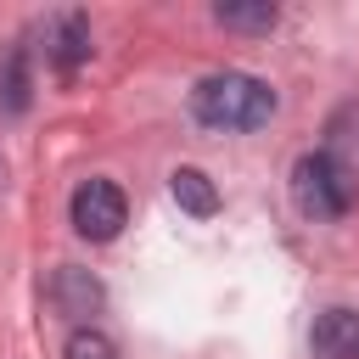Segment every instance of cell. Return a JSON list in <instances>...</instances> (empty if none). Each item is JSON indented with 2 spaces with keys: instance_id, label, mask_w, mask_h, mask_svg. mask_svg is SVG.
<instances>
[{
  "instance_id": "cell-1",
  "label": "cell",
  "mask_w": 359,
  "mask_h": 359,
  "mask_svg": "<svg viewBox=\"0 0 359 359\" xmlns=\"http://www.w3.org/2000/svg\"><path fill=\"white\" fill-rule=\"evenodd\" d=\"M191 112L196 123L208 129H224V135H247V129H264L269 112H275V90L252 73H208L196 90H191Z\"/></svg>"
},
{
  "instance_id": "cell-2",
  "label": "cell",
  "mask_w": 359,
  "mask_h": 359,
  "mask_svg": "<svg viewBox=\"0 0 359 359\" xmlns=\"http://www.w3.org/2000/svg\"><path fill=\"white\" fill-rule=\"evenodd\" d=\"M292 196L309 219H342L353 208V168L331 151H303L292 163Z\"/></svg>"
},
{
  "instance_id": "cell-3",
  "label": "cell",
  "mask_w": 359,
  "mask_h": 359,
  "mask_svg": "<svg viewBox=\"0 0 359 359\" xmlns=\"http://www.w3.org/2000/svg\"><path fill=\"white\" fill-rule=\"evenodd\" d=\"M123 219H129V202L112 180H84L73 191V230L84 241H112L123 230Z\"/></svg>"
},
{
  "instance_id": "cell-4",
  "label": "cell",
  "mask_w": 359,
  "mask_h": 359,
  "mask_svg": "<svg viewBox=\"0 0 359 359\" xmlns=\"http://www.w3.org/2000/svg\"><path fill=\"white\" fill-rule=\"evenodd\" d=\"M39 39H45V56H50L62 73H73V67L90 56V22H84V11H50V17L39 22Z\"/></svg>"
},
{
  "instance_id": "cell-5",
  "label": "cell",
  "mask_w": 359,
  "mask_h": 359,
  "mask_svg": "<svg viewBox=\"0 0 359 359\" xmlns=\"http://www.w3.org/2000/svg\"><path fill=\"white\" fill-rule=\"evenodd\" d=\"M314 359H359V309H325L309 331Z\"/></svg>"
},
{
  "instance_id": "cell-6",
  "label": "cell",
  "mask_w": 359,
  "mask_h": 359,
  "mask_svg": "<svg viewBox=\"0 0 359 359\" xmlns=\"http://www.w3.org/2000/svg\"><path fill=\"white\" fill-rule=\"evenodd\" d=\"M168 191H174V202H180L185 213H196V219L219 213V191H213V180H208L202 168H191V163L168 174Z\"/></svg>"
},
{
  "instance_id": "cell-7",
  "label": "cell",
  "mask_w": 359,
  "mask_h": 359,
  "mask_svg": "<svg viewBox=\"0 0 359 359\" xmlns=\"http://www.w3.org/2000/svg\"><path fill=\"white\" fill-rule=\"evenodd\" d=\"M213 22L219 28H241V34H269L275 22H280V11L269 6V0H252V6H213Z\"/></svg>"
},
{
  "instance_id": "cell-8",
  "label": "cell",
  "mask_w": 359,
  "mask_h": 359,
  "mask_svg": "<svg viewBox=\"0 0 359 359\" xmlns=\"http://www.w3.org/2000/svg\"><path fill=\"white\" fill-rule=\"evenodd\" d=\"M56 303H62V314H90L95 303H101V286L84 275V269H56Z\"/></svg>"
},
{
  "instance_id": "cell-9",
  "label": "cell",
  "mask_w": 359,
  "mask_h": 359,
  "mask_svg": "<svg viewBox=\"0 0 359 359\" xmlns=\"http://www.w3.org/2000/svg\"><path fill=\"white\" fill-rule=\"evenodd\" d=\"M62 359H118V348H112V337H107V331H95V325H79V331L67 337Z\"/></svg>"
},
{
  "instance_id": "cell-10",
  "label": "cell",
  "mask_w": 359,
  "mask_h": 359,
  "mask_svg": "<svg viewBox=\"0 0 359 359\" xmlns=\"http://www.w3.org/2000/svg\"><path fill=\"white\" fill-rule=\"evenodd\" d=\"M0 90H6V107H11V112H22V107H28V62H22V56H11V62H6Z\"/></svg>"
}]
</instances>
